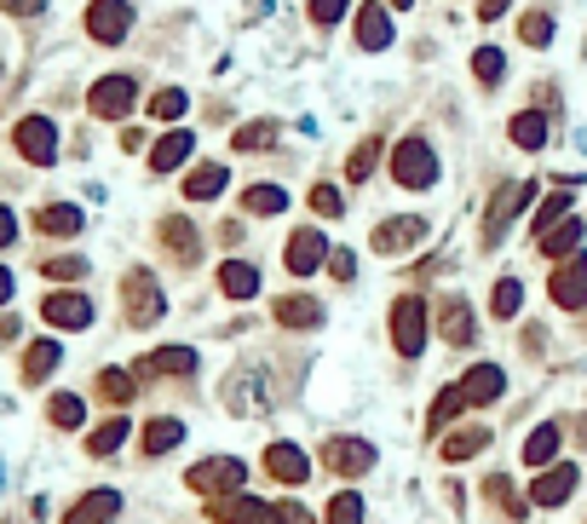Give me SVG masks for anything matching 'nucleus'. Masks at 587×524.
<instances>
[{
    "label": "nucleus",
    "instance_id": "nucleus-37",
    "mask_svg": "<svg viewBox=\"0 0 587 524\" xmlns=\"http://www.w3.org/2000/svg\"><path fill=\"white\" fill-rule=\"evenodd\" d=\"M467 410V397H461V386H444L438 397H432V415H426V433L438 438V433H449V421Z\"/></svg>",
    "mask_w": 587,
    "mask_h": 524
},
{
    "label": "nucleus",
    "instance_id": "nucleus-34",
    "mask_svg": "<svg viewBox=\"0 0 587 524\" xmlns=\"http://www.w3.org/2000/svg\"><path fill=\"white\" fill-rule=\"evenodd\" d=\"M133 386H139V374H127V369H98V381H93V392L105 397V404H133Z\"/></svg>",
    "mask_w": 587,
    "mask_h": 524
},
{
    "label": "nucleus",
    "instance_id": "nucleus-17",
    "mask_svg": "<svg viewBox=\"0 0 587 524\" xmlns=\"http://www.w3.org/2000/svg\"><path fill=\"white\" fill-rule=\"evenodd\" d=\"M265 472H271V479L276 484H305V479H312V456H305V449L300 444H271L265 449Z\"/></svg>",
    "mask_w": 587,
    "mask_h": 524
},
{
    "label": "nucleus",
    "instance_id": "nucleus-56",
    "mask_svg": "<svg viewBox=\"0 0 587 524\" xmlns=\"http://www.w3.org/2000/svg\"><path fill=\"white\" fill-rule=\"evenodd\" d=\"M18 294V277H12V271L7 265H0V306H7V299Z\"/></svg>",
    "mask_w": 587,
    "mask_h": 524
},
{
    "label": "nucleus",
    "instance_id": "nucleus-48",
    "mask_svg": "<svg viewBox=\"0 0 587 524\" xmlns=\"http://www.w3.org/2000/svg\"><path fill=\"white\" fill-rule=\"evenodd\" d=\"M305 203H312V214H323V219H340V214H346V203H340L335 185H312V196H305Z\"/></svg>",
    "mask_w": 587,
    "mask_h": 524
},
{
    "label": "nucleus",
    "instance_id": "nucleus-20",
    "mask_svg": "<svg viewBox=\"0 0 587 524\" xmlns=\"http://www.w3.org/2000/svg\"><path fill=\"white\" fill-rule=\"evenodd\" d=\"M271 317L283 323V329H317L323 306H317L312 294H283V299H271Z\"/></svg>",
    "mask_w": 587,
    "mask_h": 524
},
{
    "label": "nucleus",
    "instance_id": "nucleus-30",
    "mask_svg": "<svg viewBox=\"0 0 587 524\" xmlns=\"http://www.w3.org/2000/svg\"><path fill=\"white\" fill-rule=\"evenodd\" d=\"M231 185V173H225V162H202V167H191V179H185V196L191 203H214V196Z\"/></svg>",
    "mask_w": 587,
    "mask_h": 524
},
{
    "label": "nucleus",
    "instance_id": "nucleus-58",
    "mask_svg": "<svg viewBox=\"0 0 587 524\" xmlns=\"http://www.w3.org/2000/svg\"><path fill=\"white\" fill-rule=\"evenodd\" d=\"M392 7H415V0H392Z\"/></svg>",
    "mask_w": 587,
    "mask_h": 524
},
{
    "label": "nucleus",
    "instance_id": "nucleus-15",
    "mask_svg": "<svg viewBox=\"0 0 587 524\" xmlns=\"http://www.w3.org/2000/svg\"><path fill=\"white\" fill-rule=\"evenodd\" d=\"M461 397H467V410H483V404H501V392H507V374H501V363H472L461 381Z\"/></svg>",
    "mask_w": 587,
    "mask_h": 524
},
{
    "label": "nucleus",
    "instance_id": "nucleus-12",
    "mask_svg": "<svg viewBox=\"0 0 587 524\" xmlns=\"http://www.w3.org/2000/svg\"><path fill=\"white\" fill-rule=\"evenodd\" d=\"M576 479H581V472H576L570 461H553V467H542V472H535V484H530V502H535V507H565L570 495H576Z\"/></svg>",
    "mask_w": 587,
    "mask_h": 524
},
{
    "label": "nucleus",
    "instance_id": "nucleus-27",
    "mask_svg": "<svg viewBox=\"0 0 587 524\" xmlns=\"http://www.w3.org/2000/svg\"><path fill=\"white\" fill-rule=\"evenodd\" d=\"M139 444H144V456H167V449L185 444V421H178V415H156V421L139 433Z\"/></svg>",
    "mask_w": 587,
    "mask_h": 524
},
{
    "label": "nucleus",
    "instance_id": "nucleus-16",
    "mask_svg": "<svg viewBox=\"0 0 587 524\" xmlns=\"http://www.w3.org/2000/svg\"><path fill=\"white\" fill-rule=\"evenodd\" d=\"M421 242H426V219H387V225H374V237H369L374 254H410Z\"/></svg>",
    "mask_w": 587,
    "mask_h": 524
},
{
    "label": "nucleus",
    "instance_id": "nucleus-44",
    "mask_svg": "<svg viewBox=\"0 0 587 524\" xmlns=\"http://www.w3.org/2000/svg\"><path fill=\"white\" fill-rule=\"evenodd\" d=\"M185 110H191V92L185 87H162L156 98H150V116H156V121H178Z\"/></svg>",
    "mask_w": 587,
    "mask_h": 524
},
{
    "label": "nucleus",
    "instance_id": "nucleus-31",
    "mask_svg": "<svg viewBox=\"0 0 587 524\" xmlns=\"http://www.w3.org/2000/svg\"><path fill=\"white\" fill-rule=\"evenodd\" d=\"M162 248H167L178 265H196L202 242H196V231H191V219H162Z\"/></svg>",
    "mask_w": 587,
    "mask_h": 524
},
{
    "label": "nucleus",
    "instance_id": "nucleus-36",
    "mask_svg": "<svg viewBox=\"0 0 587 524\" xmlns=\"http://www.w3.org/2000/svg\"><path fill=\"white\" fill-rule=\"evenodd\" d=\"M46 421H53L58 433H75L87 421V404L75 392H53V397H46Z\"/></svg>",
    "mask_w": 587,
    "mask_h": 524
},
{
    "label": "nucleus",
    "instance_id": "nucleus-6",
    "mask_svg": "<svg viewBox=\"0 0 587 524\" xmlns=\"http://www.w3.org/2000/svg\"><path fill=\"white\" fill-rule=\"evenodd\" d=\"M208 518L214 524H283V507L260 502V495L231 490V495H214V502H208Z\"/></svg>",
    "mask_w": 587,
    "mask_h": 524
},
{
    "label": "nucleus",
    "instance_id": "nucleus-49",
    "mask_svg": "<svg viewBox=\"0 0 587 524\" xmlns=\"http://www.w3.org/2000/svg\"><path fill=\"white\" fill-rule=\"evenodd\" d=\"M346 7H351V0H305V12H312L317 30H328V23H340V18H346Z\"/></svg>",
    "mask_w": 587,
    "mask_h": 524
},
{
    "label": "nucleus",
    "instance_id": "nucleus-50",
    "mask_svg": "<svg viewBox=\"0 0 587 524\" xmlns=\"http://www.w3.org/2000/svg\"><path fill=\"white\" fill-rule=\"evenodd\" d=\"M271 139H276L271 121H248V128H237V150H265Z\"/></svg>",
    "mask_w": 587,
    "mask_h": 524
},
{
    "label": "nucleus",
    "instance_id": "nucleus-55",
    "mask_svg": "<svg viewBox=\"0 0 587 524\" xmlns=\"http://www.w3.org/2000/svg\"><path fill=\"white\" fill-rule=\"evenodd\" d=\"M507 7H513V0H483V7H478V18H483V23H496Z\"/></svg>",
    "mask_w": 587,
    "mask_h": 524
},
{
    "label": "nucleus",
    "instance_id": "nucleus-22",
    "mask_svg": "<svg viewBox=\"0 0 587 524\" xmlns=\"http://www.w3.org/2000/svg\"><path fill=\"white\" fill-rule=\"evenodd\" d=\"M116 513H121V495L116 490H87L81 502L64 513V524H110Z\"/></svg>",
    "mask_w": 587,
    "mask_h": 524
},
{
    "label": "nucleus",
    "instance_id": "nucleus-29",
    "mask_svg": "<svg viewBox=\"0 0 587 524\" xmlns=\"http://www.w3.org/2000/svg\"><path fill=\"white\" fill-rule=\"evenodd\" d=\"M219 294L225 299H253L260 294V271H253L248 260H225L219 265Z\"/></svg>",
    "mask_w": 587,
    "mask_h": 524
},
{
    "label": "nucleus",
    "instance_id": "nucleus-39",
    "mask_svg": "<svg viewBox=\"0 0 587 524\" xmlns=\"http://www.w3.org/2000/svg\"><path fill=\"white\" fill-rule=\"evenodd\" d=\"M483 495H490V502L507 513V518H524L530 507L519 502V490H513V479H507V472H490V479H483Z\"/></svg>",
    "mask_w": 587,
    "mask_h": 524
},
{
    "label": "nucleus",
    "instance_id": "nucleus-24",
    "mask_svg": "<svg viewBox=\"0 0 587 524\" xmlns=\"http://www.w3.org/2000/svg\"><path fill=\"white\" fill-rule=\"evenodd\" d=\"M581 237H587V225H581V219L570 214V219H558V225H553L547 237H535V248H542L547 260H570L576 248H581Z\"/></svg>",
    "mask_w": 587,
    "mask_h": 524
},
{
    "label": "nucleus",
    "instance_id": "nucleus-46",
    "mask_svg": "<svg viewBox=\"0 0 587 524\" xmlns=\"http://www.w3.org/2000/svg\"><path fill=\"white\" fill-rule=\"evenodd\" d=\"M41 271L53 283H75V277H87V260L81 254H53V260H41Z\"/></svg>",
    "mask_w": 587,
    "mask_h": 524
},
{
    "label": "nucleus",
    "instance_id": "nucleus-54",
    "mask_svg": "<svg viewBox=\"0 0 587 524\" xmlns=\"http://www.w3.org/2000/svg\"><path fill=\"white\" fill-rule=\"evenodd\" d=\"M283 524H317V518H312V513H305L300 502H283Z\"/></svg>",
    "mask_w": 587,
    "mask_h": 524
},
{
    "label": "nucleus",
    "instance_id": "nucleus-21",
    "mask_svg": "<svg viewBox=\"0 0 587 524\" xmlns=\"http://www.w3.org/2000/svg\"><path fill=\"white\" fill-rule=\"evenodd\" d=\"M438 335L449 340V346H472V306H467V299L461 294H449L444 299V306H438Z\"/></svg>",
    "mask_w": 587,
    "mask_h": 524
},
{
    "label": "nucleus",
    "instance_id": "nucleus-2",
    "mask_svg": "<svg viewBox=\"0 0 587 524\" xmlns=\"http://www.w3.org/2000/svg\"><path fill=\"white\" fill-rule=\"evenodd\" d=\"M392 179L403 190H432V185H438V156H432V144L421 133L392 144Z\"/></svg>",
    "mask_w": 587,
    "mask_h": 524
},
{
    "label": "nucleus",
    "instance_id": "nucleus-14",
    "mask_svg": "<svg viewBox=\"0 0 587 524\" xmlns=\"http://www.w3.org/2000/svg\"><path fill=\"white\" fill-rule=\"evenodd\" d=\"M530 196H535V185L524 179V185H507V190H496V203H490V214H483V242H501L507 237V225H513V214L519 208H530Z\"/></svg>",
    "mask_w": 587,
    "mask_h": 524
},
{
    "label": "nucleus",
    "instance_id": "nucleus-41",
    "mask_svg": "<svg viewBox=\"0 0 587 524\" xmlns=\"http://www.w3.org/2000/svg\"><path fill=\"white\" fill-rule=\"evenodd\" d=\"M323 524H363V495H357V490L328 495V513H323Z\"/></svg>",
    "mask_w": 587,
    "mask_h": 524
},
{
    "label": "nucleus",
    "instance_id": "nucleus-19",
    "mask_svg": "<svg viewBox=\"0 0 587 524\" xmlns=\"http://www.w3.org/2000/svg\"><path fill=\"white\" fill-rule=\"evenodd\" d=\"M191 150H196V133L191 128H173L156 139V150H150V173H173V167H185L191 162Z\"/></svg>",
    "mask_w": 587,
    "mask_h": 524
},
{
    "label": "nucleus",
    "instance_id": "nucleus-5",
    "mask_svg": "<svg viewBox=\"0 0 587 524\" xmlns=\"http://www.w3.org/2000/svg\"><path fill=\"white\" fill-rule=\"evenodd\" d=\"M133 105H139V81H133V75H105V81H93V92H87V110L98 121L133 116Z\"/></svg>",
    "mask_w": 587,
    "mask_h": 524
},
{
    "label": "nucleus",
    "instance_id": "nucleus-42",
    "mask_svg": "<svg viewBox=\"0 0 587 524\" xmlns=\"http://www.w3.org/2000/svg\"><path fill=\"white\" fill-rule=\"evenodd\" d=\"M374 162H380V139H363V144H357L351 156H346V179H351V185H363L369 173H374Z\"/></svg>",
    "mask_w": 587,
    "mask_h": 524
},
{
    "label": "nucleus",
    "instance_id": "nucleus-13",
    "mask_svg": "<svg viewBox=\"0 0 587 524\" xmlns=\"http://www.w3.org/2000/svg\"><path fill=\"white\" fill-rule=\"evenodd\" d=\"M41 317L53 323V329H93V299L75 294V288H58L41 299Z\"/></svg>",
    "mask_w": 587,
    "mask_h": 524
},
{
    "label": "nucleus",
    "instance_id": "nucleus-4",
    "mask_svg": "<svg viewBox=\"0 0 587 524\" xmlns=\"http://www.w3.org/2000/svg\"><path fill=\"white\" fill-rule=\"evenodd\" d=\"M242 479H248V467L237 461V456H214V461H196L191 472H185V484L196 490V495H231V490H242Z\"/></svg>",
    "mask_w": 587,
    "mask_h": 524
},
{
    "label": "nucleus",
    "instance_id": "nucleus-3",
    "mask_svg": "<svg viewBox=\"0 0 587 524\" xmlns=\"http://www.w3.org/2000/svg\"><path fill=\"white\" fill-rule=\"evenodd\" d=\"M426 299L421 294H398L392 299V346H398V358H421L426 352Z\"/></svg>",
    "mask_w": 587,
    "mask_h": 524
},
{
    "label": "nucleus",
    "instance_id": "nucleus-51",
    "mask_svg": "<svg viewBox=\"0 0 587 524\" xmlns=\"http://www.w3.org/2000/svg\"><path fill=\"white\" fill-rule=\"evenodd\" d=\"M328 271H335V283H351L357 277V254L351 248H335V254H328Z\"/></svg>",
    "mask_w": 587,
    "mask_h": 524
},
{
    "label": "nucleus",
    "instance_id": "nucleus-38",
    "mask_svg": "<svg viewBox=\"0 0 587 524\" xmlns=\"http://www.w3.org/2000/svg\"><path fill=\"white\" fill-rule=\"evenodd\" d=\"M519 306H524V283H519V277H501V283L490 288V317H496V323H513Z\"/></svg>",
    "mask_w": 587,
    "mask_h": 524
},
{
    "label": "nucleus",
    "instance_id": "nucleus-52",
    "mask_svg": "<svg viewBox=\"0 0 587 524\" xmlns=\"http://www.w3.org/2000/svg\"><path fill=\"white\" fill-rule=\"evenodd\" d=\"M0 12H12V18H41L46 0H0Z\"/></svg>",
    "mask_w": 587,
    "mask_h": 524
},
{
    "label": "nucleus",
    "instance_id": "nucleus-35",
    "mask_svg": "<svg viewBox=\"0 0 587 524\" xmlns=\"http://www.w3.org/2000/svg\"><path fill=\"white\" fill-rule=\"evenodd\" d=\"M127 433H133V427H127V415H110L105 427H93V433H87V456H98V461L116 456V449L127 444Z\"/></svg>",
    "mask_w": 587,
    "mask_h": 524
},
{
    "label": "nucleus",
    "instance_id": "nucleus-28",
    "mask_svg": "<svg viewBox=\"0 0 587 524\" xmlns=\"http://www.w3.org/2000/svg\"><path fill=\"white\" fill-rule=\"evenodd\" d=\"M133 374H139V381H144V374H196V352H191V346H162V352H150Z\"/></svg>",
    "mask_w": 587,
    "mask_h": 524
},
{
    "label": "nucleus",
    "instance_id": "nucleus-33",
    "mask_svg": "<svg viewBox=\"0 0 587 524\" xmlns=\"http://www.w3.org/2000/svg\"><path fill=\"white\" fill-rule=\"evenodd\" d=\"M58 363H64V346H58V340H35L30 352H23V381L41 386V381H46V374H53Z\"/></svg>",
    "mask_w": 587,
    "mask_h": 524
},
{
    "label": "nucleus",
    "instance_id": "nucleus-10",
    "mask_svg": "<svg viewBox=\"0 0 587 524\" xmlns=\"http://www.w3.org/2000/svg\"><path fill=\"white\" fill-rule=\"evenodd\" d=\"M87 35L98 46H121L127 35H133V7H127V0H93L87 7Z\"/></svg>",
    "mask_w": 587,
    "mask_h": 524
},
{
    "label": "nucleus",
    "instance_id": "nucleus-26",
    "mask_svg": "<svg viewBox=\"0 0 587 524\" xmlns=\"http://www.w3.org/2000/svg\"><path fill=\"white\" fill-rule=\"evenodd\" d=\"M483 449H490V427H461V433H444L438 456L455 467V461H472V456H483Z\"/></svg>",
    "mask_w": 587,
    "mask_h": 524
},
{
    "label": "nucleus",
    "instance_id": "nucleus-43",
    "mask_svg": "<svg viewBox=\"0 0 587 524\" xmlns=\"http://www.w3.org/2000/svg\"><path fill=\"white\" fill-rule=\"evenodd\" d=\"M472 75H478L483 87H501V75H507L501 46H478V53H472Z\"/></svg>",
    "mask_w": 587,
    "mask_h": 524
},
{
    "label": "nucleus",
    "instance_id": "nucleus-7",
    "mask_svg": "<svg viewBox=\"0 0 587 524\" xmlns=\"http://www.w3.org/2000/svg\"><path fill=\"white\" fill-rule=\"evenodd\" d=\"M12 144H18V156L35 162V167H53L58 162V128L46 116H23L18 128H12Z\"/></svg>",
    "mask_w": 587,
    "mask_h": 524
},
{
    "label": "nucleus",
    "instance_id": "nucleus-8",
    "mask_svg": "<svg viewBox=\"0 0 587 524\" xmlns=\"http://www.w3.org/2000/svg\"><path fill=\"white\" fill-rule=\"evenodd\" d=\"M328 254H335V248H328V237L317 231V225H300V231L289 237V248H283V265L294 271V277H317V271L328 265Z\"/></svg>",
    "mask_w": 587,
    "mask_h": 524
},
{
    "label": "nucleus",
    "instance_id": "nucleus-47",
    "mask_svg": "<svg viewBox=\"0 0 587 524\" xmlns=\"http://www.w3.org/2000/svg\"><path fill=\"white\" fill-rule=\"evenodd\" d=\"M553 30H558V23H553V12H530V18L519 23L524 46H547V41H553Z\"/></svg>",
    "mask_w": 587,
    "mask_h": 524
},
{
    "label": "nucleus",
    "instance_id": "nucleus-1",
    "mask_svg": "<svg viewBox=\"0 0 587 524\" xmlns=\"http://www.w3.org/2000/svg\"><path fill=\"white\" fill-rule=\"evenodd\" d=\"M121 306H127V323H133V329H150V323L167 317V294H162V283L150 277L144 265H133L121 277Z\"/></svg>",
    "mask_w": 587,
    "mask_h": 524
},
{
    "label": "nucleus",
    "instance_id": "nucleus-25",
    "mask_svg": "<svg viewBox=\"0 0 587 524\" xmlns=\"http://www.w3.org/2000/svg\"><path fill=\"white\" fill-rule=\"evenodd\" d=\"M547 133H553V121L542 110H519L513 121H507V139H513L519 150H547Z\"/></svg>",
    "mask_w": 587,
    "mask_h": 524
},
{
    "label": "nucleus",
    "instance_id": "nucleus-40",
    "mask_svg": "<svg viewBox=\"0 0 587 524\" xmlns=\"http://www.w3.org/2000/svg\"><path fill=\"white\" fill-rule=\"evenodd\" d=\"M242 208L248 214H283L289 208V190L283 185H248L242 190Z\"/></svg>",
    "mask_w": 587,
    "mask_h": 524
},
{
    "label": "nucleus",
    "instance_id": "nucleus-23",
    "mask_svg": "<svg viewBox=\"0 0 587 524\" xmlns=\"http://www.w3.org/2000/svg\"><path fill=\"white\" fill-rule=\"evenodd\" d=\"M81 225H87V214L75 208V203H46L35 214V231L41 237H81Z\"/></svg>",
    "mask_w": 587,
    "mask_h": 524
},
{
    "label": "nucleus",
    "instance_id": "nucleus-18",
    "mask_svg": "<svg viewBox=\"0 0 587 524\" xmlns=\"http://www.w3.org/2000/svg\"><path fill=\"white\" fill-rule=\"evenodd\" d=\"M351 30H357V46H363V53H387L392 46V18H387V7H374V0L357 7Z\"/></svg>",
    "mask_w": 587,
    "mask_h": 524
},
{
    "label": "nucleus",
    "instance_id": "nucleus-45",
    "mask_svg": "<svg viewBox=\"0 0 587 524\" xmlns=\"http://www.w3.org/2000/svg\"><path fill=\"white\" fill-rule=\"evenodd\" d=\"M558 219H570V190H553L542 208H535V237H547Z\"/></svg>",
    "mask_w": 587,
    "mask_h": 524
},
{
    "label": "nucleus",
    "instance_id": "nucleus-53",
    "mask_svg": "<svg viewBox=\"0 0 587 524\" xmlns=\"http://www.w3.org/2000/svg\"><path fill=\"white\" fill-rule=\"evenodd\" d=\"M12 242H18V214L0 208V248H12Z\"/></svg>",
    "mask_w": 587,
    "mask_h": 524
},
{
    "label": "nucleus",
    "instance_id": "nucleus-9",
    "mask_svg": "<svg viewBox=\"0 0 587 524\" xmlns=\"http://www.w3.org/2000/svg\"><path fill=\"white\" fill-rule=\"evenodd\" d=\"M317 461H323L328 472H340V479H363V472L374 467V444H369V438H328V444L317 449Z\"/></svg>",
    "mask_w": 587,
    "mask_h": 524
},
{
    "label": "nucleus",
    "instance_id": "nucleus-11",
    "mask_svg": "<svg viewBox=\"0 0 587 524\" xmlns=\"http://www.w3.org/2000/svg\"><path fill=\"white\" fill-rule=\"evenodd\" d=\"M547 299H553L558 312H581L587 306V254L558 260V271L547 277Z\"/></svg>",
    "mask_w": 587,
    "mask_h": 524
},
{
    "label": "nucleus",
    "instance_id": "nucleus-57",
    "mask_svg": "<svg viewBox=\"0 0 587 524\" xmlns=\"http://www.w3.org/2000/svg\"><path fill=\"white\" fill-rule=\"evenodd\" d=\"M576 433H581V444H587V415H581V421H576Z\"/></svg>",
    "mask_w": 587,
    "mask_h": 524
},
{
    "label": "nucleus",
    "instance_id": "nucleus-32",
    "mask_svg": "<svg viewBox=\"0 0 587 524\" xmlns=\"http://www.w3.org/2000/svg\"><path fill=\"white\" fill-rule=\"evenodd\" d=\"M558 444H565V433H558V421H547V427H535L530 438H524V461L542 472V467H553L558 461Z\"/></svg>",
    "mask_w": 587,
    "mask_h": 524
}]
</instances>
